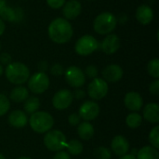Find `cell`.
Returning a JSON list of instances; mask_svg holds the SVG:
<instances>
[{
	"label": "cell",
	"instance_id": "cell-17",
	"mask_svg": "<svg viewBox=\"0 0 159 159\" xmlns=\"http://www.w3.org/2000/svg\"><path fill=\"white\" fill-rule=\"evenodd\" d=\"M8 124L16 129H22L28 124L27 115L21 110H14L12 111L7 117Z\"/></svg>",
	"mask_w": 159,
	"mask_h": 159
},
{
	"label": "cell",
	"instance_id": "cell-25",
	"mask_svg": "<svg viewBox=\"0 0 159 159\" xmlns=\"http://www.w3.org/2000/svg\"><path fill=\"white\" fill-rule=\"evenodd\" d=\"M143 123V116L138 114L137 112L130 113L126 117V124L129 129H137L139 128Z\"/></svg>",
	"mask_w": 159,
	"mask_h": 159
},
{
	"label": "cell",
	"instance_id": "cell-21",
	"mask_svg": "<svg viewBox=\"0 0 159 159\" xmlns=\"http://www.w3.org/2000/svg\"><path fill=\"white\" fill-rule=\"evenodd\" d=\"M28 97H29V91L23 86L15 87L9 94V99L13 102H16V103L24 102Z\"/></svg>",
	"mask_w": 159,
	"mask_h": 159
},
{
	"label": "cell",
	"instance_id": "cell-28",
	"mask_svg": "<svg viewBox=\"0 0 159 159\" xmlns=\"http://www.w3.org/2000/svg\"><path fill=\"white\" fill-rule=\"evenodd\" d=\"M93 156L96 159H111L112 153H111L110 149H108L107 147L100 146L94 150Z\"/></svg>",
	"mask_w": 159,
	"mask_h": 159
},
{
	"label": "cell",
	"instance_id": "cell-37",
	"mask_svg": "<svg viewBox=\"0 0 159 159\" xmlns=\"http://www.w3.org/2000/svg\"><path fill=\"white\" fill-rule=\"evenodd\" d=\"M73 93V97L74 99H76V100H82L86 97V92L80 89H76Z\"/></svg>",
	"mask_w": 159,
	"mask_h": 159
},
{
	"label": "cell",
	"instance_id": "cell-23",
	"mask_svg": "<svg viewBox=\"0 0 159 159\" xmlns=\"http://www.w3.org/2000/svg\"><path fill=\"white\" fill-rule=\"evenodd\" d=\"M40 107V101L35 96L28 97L23 104V112L28 115H33L34 113L37 112Z\"/></svg>",
	"mask_w": 159,
	"mask_h": 159
},
{
	"label": "cell",
	"instance_id": "cell-47",
	"mask_svg": "<svg viewBox=\"0 0 159 159\" xmlns=\"http://www.w3.org/2000/svg\"><path fill=\"white\" fill-rule=\"evenodd\" d=\"M85 159H89V158H85Z\"/></svg>",
	"mask_w": 159,
	"mask_h": 159
},
{
	"label": "cell",
	"instance_id": "cell-40",
	"mask_svg": "<svg viewBox=\"0 0 159 159\" xmlns=\"http://www.w3.org/2000/svg\"><path fill=\"white\" fill-rule=\"evenodd\" d=\"M5 29H6V25H5V22L4 20L0 18V35H2L5 32Z\"/></svg>",
	"mask_w": 159,
	"mask_h": 159
},
{
	"label": "cell",
	"instance_id": "cell-33",
	"mask_svg": "<svg viewBox=\"0 0 159 159\" xmlns=\"http://www.w3.org/2000/svg\"><path fill=\"white\" fill-rule=\"evenodd\" d=\"M49 7L53 9H59L63 7L66 0H46Z\"/></svg>",
	"mask_w": 159,
	"mask_h": 159
},
{
	"label": "cell",
	"instance_id": "cell-44",
	"mask_svg": "<svg viewBox=\"0 0 159 159\" xmlns=\"http://www.w3.org/2000/svg\"><path fill=\"white\" fill-rule=\"evenodd\" d=\"M18 159H32L31 157H19Z\"/></svg>",
	"mask_w": 159,
	"mask_h": 159
},
{
	"label": "cell",
	"instance_id": "cell-34",
	"mask_svg": "<svg viewBox=\"0 0 159 159\" xmlns=\"http://www.w3.org/2000/svg\"><path fill=\"white\" fill-rule=\"evenodd\" d=\"M68 122L73 127L78 126L81 122V117L79 116V115L77 113H73L68 116Z\"/></svg>",
	"mask_w": 159,
	"mask_h": 159
},
{
	"label": "cell",
	"instance_id": "cell-6",
	"mask_svg": "<svg viewBox=\"0 0 159 159\" xmlns=\"http://www.w3.org/2000/svg\"><path fill=\"white\" fill-rule=\"evenodd\" d=\"M98 48V40L90 34H85L81 36L75 45V50L80 56H89L95 52Z\"/></svg>",
	"mask_w": 159,
	"mask_h": 159
},
{
	"label": "cell",
	"instance_id": "cell-27",
	"mask_svg": "<svg viewBox=\"0 0 159 159\" xmlns=\"http://www.w3.org/2000/svg\"><path fill=\"white\" fill-rule=\"evenodd\" d=\"M147 72L148 74L158 79L159 77V60L157 58H155L153 60H151L148 64H147Z\"/></svg>",
	"mask_w": 159,
	"mask_h": 159
},
{
	"label": "cell",
	"instance_id": "cell-16",
	"mask_svg": "<svg viewBox=\"0 0 159 159\" xmlns=\"http://www.w3.org/2000/svg\"><path fill=\"white\" fill-rule=\"evenodd\" d=\"M111 148H112V151L115 153V155H116L118 157H122L129 153V143L126 139V137H124L122 135H116L112 140Z\"/></svg>",
	"mask_w": 159,
	"mask_h": 159
},
{
	"label": "cell",
	"instance_id": "cell-30",
	"mask_svg": "<svg viewBox=\"0 0 159 159\" xmlns=\"http://www.w3.org/2000/svg\"><path fill=\"white\" fill-rule=\"evenodd\" d=\"M9 108H10L9 99L6 95L0 93V116L6 115L8 112Z\"/></svg>",
	"mask_w": 159,
	"mask_h": 159
},
{
	"label": "cell",
	"instance_id": "cell-32",
	"mask_svg": "<svg viewBox=\"0 0 159 159\" xmlns=\"http://www.w3.org/2000/svg\"><path fill=\"white\" fill-rule=\"evenodd\" d=\"M50 73L54 76H61L64 74V68L60 63H55L50 68Z\"/></svg>",
	"mask_w": 159,
	"mask_h": 159
},
{
	"label": "cell",
	"instance_id": "cell-45",
	"mask_svg": "<svg viewBox=\"0 0 159 159\" xmlns=\"http://www.w3.org/2000/svg\"><path fill=\"white\" fill-rule=\"evenodd\" d=\"M0 159H6L5 156H3L2 154H0Z\"/></svg>",
	"mask_w": 159,
	"mask_h": 159
},
{
	"label": "cell",
	"instance_id": "cell-15",
	"mask_svg": "<svg viewBox=\"0 0 159 159\" xmlns=\"http://www.w3.org/2000/svg\"><path fill=\"white\" fill-rule=\"evenodd\" d=\"M120 45V38L116 34H107L101 43V48L105 54L111 55L119 49Z\"/></svg>",
	"mask_w": 159,
	"mask_h": 159
},
{
	"label": "cell",
	"instance_id": "cell-19",
	"mask_svg": "<svg viewBox=\"0 0 159 159\" xmlns=\"http://www.w3.org/2000/svg\"><path fill=\"white\" fill-rule=\"evenodd\" d=\"M143 116L151 124L159 123V105L156 102L147 103L143 111Z\"/></svg>",
	"mask_w": 159,
	"mask_h": 159
},
{
	"label": "cell",
	"instance_id": "cell-41",
	"mask_svg": "<svg viewBox=\"0 0 159 159\" xmlns=\"http://www.w3.org/2000/svg\"><path fill=\"white\" fill-rule=\"evenodd\" d=\"M119 159H137L136 158V156L132 155V154H126L122 157H120Z\"/></svg>",
	"mask_w": 159,
	"mask_h": 159
},
{
	"label": "cell",
	"instance_id": "cell-18",
	"mask_svg": "<svg viewBox=\"0 0 159 159\" xmlns=\"http://www.w3.org/2000/svg\"><path fill=\"white\" fill-rule=\"evenodd\" d=\"M136 19L141 24L147 25L154 19V10L148 5H141L136 9Z\"/></svg>",
	"mask_w": 159,
	"mask_h": 159
},
{
	"label": "cell",
	"instance_id": "cell-29",
	"mask_svg": "<svg viewBox=\"0 0 159 159\" xmlns=\"http://www.w3.org/2000/svg\"><path fill=\"white\" fill-rule=\"evenodd\" d=\"M149 139V143L151 144V146H153L156 149L159 148V126L157 125L156 127H154L152 129V130L149 133L148 136Z\"/></svg>",
	"mask_w": 159,
	"mask_h": 159
},
{
	"label": "cell",
	"instance_id": "cell-10",
	"mask_svg": "<svg viewBox=\"0 0 159 159\" xmlns=\"http://www.w3.org/2000/svg\"><path fill=\"white\" fill-rule=\"evenodd\" d=\"M74 101L73 93L69 89H61L57 91L52 98V105L55 109L62 111L70 107Z\"/></svg>",
	"mask_w": 159,
	"mask_h": 159
},
{
	"label": "cell",
	"instance_id": "cell-4",
	"mask_svg": "<svg viewBox=\"0 0 159 159\" xmlns=\"http://www.w3.org/2000/svg\"><path fill=\"white\" fill-rule=\"evenodd\" d=\"M117 24L116 17L111 12H102L99 14L93 22L94 31L102 35L109 34L112 33Z\"/></svg>",
	"mask_w": 159,
	"mask_h": 159
},
{
	"label": "cell",
	"instance_id": "cell-36",
	"mask_svg": "<svg viewBox=\"0 0 159 159\" xmlns=\"http://www.w3.org/2000/svg\"><path fill=\"white\" fill-rule=\"evenodd\" d=\"M149 91L153 95H159V80L156 79L149 86Z\"/></svg>",
	"mask_w": 159,
	"mask_h": 159
},
{
	"label": "cell",
	"instance_id": "cell-8",
	"mask_svg": "<svg viewBox=\"0 0 159 159\" xmlns=\"http://www.w3.org/2000/svg\"><path fill=\"white\" fill-rule=\"evenodd\" d=\"M109 90V87L107 82L102 79L96 77L92 79V81L88 86V94L94 101H100L103 99Z\"/></svg>",
	"mask_w": 159,
	"mask_h": 159
},
{
	"label": "cell",
	"instance_id": "cell-26",
	"mask_svg": "<svg viewBox=\"0 0 159 159\" xmlns=\"http://www.w3.org/2000/svg\"><path fill=\"white\" fill-rule=\"evenodd\" d=\"M0 18L3 20H7L9 22H14L18 20L16 11L13 8L7 7V6L0 10Z\"/></svg>",
	"mask_w": 159,
	"mask_h": 159
},
{
	"label": "cell",
	"instance_id": "cell-14",
	"mask_svg": "<svg viewBox=\"0 0 159 159\" xmlns=\"http://www.w3.org/2000/svg\"><path fill=\"white\" fill-rule=\"evenodd\" d=\"M82 11V5L78 0H69L62 7V14L67 20H75Z\"/></svg>",
	"mask_w": 159,
	"mask_h": 159
},
{
	"label": "cell",
	"instance_id": "cell-1",
	"mask_svg": "<svg viewBox=\"0 0 159 159\" xmlns=\"http://www.w3.org/2000/svg\"><path fill=\"white\" fill-rule=\"evenodd\" d=\"M48 34L54 43L65 44L71 40L74 30L69 20L64 18H56L49 23Z\"/></svg>",
	"mask_w": 159,
	"mask_h": 159
},
{
	"label": "cell",
	"instance_id": "cell-13",
	"mask_svg": "<svg viewBox=\"0 0 159 159\" xmlns=\"http://www.w3.org/2000/svg\"><path fill=\"white\" fill-rule=\"evenodd\" d=\"M124 104L127 109L132 112H138L143 106V100L140 93L136 91H129L125 95Z\"/></svg>",
	"mask_w": 159,
	"mask_h": 159
},
{
	"label": "cell",
	"instance_id": "cell-35",
	"mask_svg": "<svg viewBox=\"0 0 159 159\" xmlns=\"http://www.w3.org/2000/svg\"><path fill=\"white\" fill-rule=\"evenodd\" d=\"M12 61L10 54L7 52H3L0 54V64L1 65H8Z\"/></svg>",
	"mask_w": 159,
	"mask_h": 159
},
{
	"label": "cell",
	"instance_id": "cell-38",
	"mask_svg": "<svg viewBox=\"0 0 159 159\" xmlns=\"http://www.w3.org/2000/svg\"><path fill=\"white\" fill-rule=\"evenodd\" d=\"M53 159H71V157H70V155H69L67 152L61 150V151L57 152V153L54 155Z\"/></svg>",
	"mask_w": 159,
	"mask_h": 159
},
{
	"label": "cell",
	"instance_id": "cell-22",
	"mask_svg": "<svg viewBox=\"0 0 159 159\" xmlns=\"http://www.w3.org/2000/svg\"><path fill=\"white\" fill-rule=\"evenodd\" d=\"M137 159H159V153L157 149L151 145L141 148L136 155Z\"/></svg>",
	"mask_w": 159,
	"mask_h": 159
},
{
	"label": "cell",
	"instance_id": "cell-46",
	"mask_svg": "<svg viewBox=\"0 0 159 159\" xmlns=\"http://www.w3.org/2000/svg\"><path fill=\"white\" fill-rule=\"evenodd\" d=\"M0 48H1V44H0Z\"/></svg>",
	"mask_w": 159,
	"mask_h": 159
},
{
	"label": "cell",
	"instance_id": "cell-20",
	"mask_svg": "<svg viewBox=\"0 0 159 159\" xmlns=\"http://www.w3.org/2000/svg\"><path fill=\"white\" fill-rule=\"evenodd\" d=\"M94 127L91 123L88 121L80 122V124L77 126V134L80 137V139L84 141H89L93 138L94 136Z\"/></svg>",
	"mask_w": 159,
	"mask_h": 159
},
{
	"label": "cell",
	"instance_id": "cell-2",
	"mask_svg": "<svg viewBox=\"0 0 159 159\" xmlns=\"http://www.w3.org/2000/svg\"><path fill=\"white\" fill-rule=\"evenodd\" d=\"M5 75L10 83L20 86L28 81L30 77V70L27 65L22 62H10L5 69Z\"/></svg>",
	"mask_w": 159,
	"mask_h": 159
},
{
	"label": "cell",
	"instance_id": "cell-7",
	"mask_svg": "<svg viewBox=\"0 0 159 159\" xmlns=\"http://www.w3.org/2000/svg\"><path fill=\"white\" fill-rule=\"evenodd\" d=\"M49 87V78L46 73L37 72L28 79V88L34 94H42Z\"/></svg>",
	"mask_w": 159,
	"mask_h": 159
},
{
	"label": "cell",
	"instance_id": "cell-31",
	"mask_svg": "<svg viewBox=\"0 0 159 159\" xmlns=\"http://www.w3.org/2000/svg\"><path fill=\"white\" fill-rule=\"evenodd\" d=\"M85 76L89 78V79H94L98 76L99 71L98 68L95 65H88L85 69Z\"/></svg>",
	"mask_w": 159,
	"mask_h": 159
},
{
	"label": "cell",
	"instance_id": "cell-5",
	"mask_svg": "<svg viewBox=\"0 0 159 159\" xmlns=\"http://www.w3.org/2000/svg\"><path fill=\"white\" fill-rule=\"evenodd\" d=\"M44 144L51 152H59L65 148L67 143L66 136L60 130L53 129L48 131L44 136Z\"/></svg>",
	"mask_w": 159,
	"mask_h": 159
},
{
	"label": "cell",
	"instance_id": "cell-9",
	"mask_svg": "<svg viewBox=\"0 0 159 159\" xmlns=\"http://www.w3.org/2000/svg\"><path fill=\"white\" fill-rule=\"evenodd\" d=\"M64 76L67 84L71 86L72 88L79 89L85 85L86 82V76L79 67L77 66H70L64 71Z\"/></svg>",
	"mask_w": 159,
	"mask_h": 159
},
{
	"label": "cell",
	"instance_id": "cell-11",
	"mask_svg": "<svg viewBox=\"0 0 159 159\" xmlns=\"http://www.w3.org/2000/svg\"><path fill=\"white\" fill-rule=\"evenodd\" d=\"M77 114L84 121H92L100 115V106L94 101H86L79 107Z\"/></svg>",
	"mask_w": 159,
	"mask_h": 159
},
{
	"label": "cell",
	"instance_id": "cell-12",
	"mask_svg": "<svg viewBox=\"0 0 159 159\" xmlns=\"http://www.w3.org/2000/svg\"><path fill=\"white\" fill-rule=\"evenodd\" d=\"M124 72L120 65L118 64H109L102 70V79L106 82L116 83L118 82L123 77Z\"/></svg>",
	"mask_w": 159,
	"mask_h": 159
},
{
	"label": "cell",
	"instance_id": "cell-43",
	"mask_svg": "<svg viewBox=\"0 0 159 159\" xmlns=\"http://www.w3.org/2000/svg\"><path fill=\"white\" fill-rule=\"evenodd\" d=\"M3 73H4V69H3V65H1L0 64V76L3 75Z\"/></svg>",
	"mask_w": 159,
	"mask_h": 159
},
{
	"label": "cell",
	"instance_id": "cell-3",
	"mask_svg": "<svg viewBox=\"0 0 159 159\" xmlns=\"http://www.w3.org/2000/svg\"><path fill=\"white\" fill-rule=\"evenodd\" d=\"M28 123L34 132L42 134L51 130L54 125V118L48 112L37 111L31 115Z\"/></svg>",
	"mask_w": 159,
	"mask_h": 159
},
{
	"label": "cell",
	"instance_id": "cell-39",
	"mask_svg": "<svg viewBox=\"0 0 159 159\" xmlns=\"http://www.w3.org/2000/svg\"><path fill=\"white\" fill-rule=\"evenodd\" d=\"M48 68V64L47 61H40L38 63V69H39V72H43L45 73Z\"/></svg>",
	"mask_w": 159,
	"mask_h": 159
},
{
	"label": "cell",
	"instance_id": "cell-24",
	"mask_svg": "<svg viewBox=\"0 0 159 159\" xmlns=\"http://www.w3.org/2000/svg\"><path fill=\"white\" fill-rule=\"evenodd\" d=\"M65 148L67 149V153L72 156H78L84 150L83 143L78 140H71L66 143Z\"/></svg>",
	"mask_w": 159,
	"mask_h": 159
},
{
	"label": "cell",
	"instance_id": "cell-42",
	"mask_svg": "<svg viewBox=\"0 0 159 159\" xmlns=\"http://www.w3.org/2000/svg\"><path fill=\"white\" fill-rule=\"evenodd\" d=\"M4 7H6V0H0V10H1Z\"/></svg>",
	"mask_w": 159,
	"mask_h": 159
}]
</instances>
